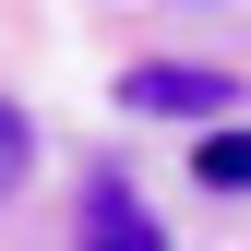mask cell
I'll return each instance as SVG.
<instances>
[{
	"instance_id": "obj_1",
	"label": "cell",
	"mask_w": 251,
	"mask_h": 251,
	"mask_svg": "<svg viewBox=\"0 0 251 251\" xmlns=\"http://www.w3.org/2000/svg\"><path fill=\"white\" fill-rule=\"evenodd\" d=\"M120 108H132V120H192V132H215V120L239 108V72H215V60H132V72H120Z\"/></svg>"
},
{
	"instance_id": "obj_2",
	"label": "cell",
	"mask_w": 251,
	"mask_h": 251,
	"mask_svg": "<svg viewBox=\"0 0 251 251\" xmlns=\"http://www.w3.org/2000/svg\"><path fill=\"white\" fill-rule=\"evenodd\" d=\"M72 251H168V227H155V203L108 168L96 192H84V215H72Z\"/></svg>"
},
{
	"instance_id": "obj_3",
	"label": "cell",
	"mask_w": 251,
	"mask_h": 251,
	"mask_svg": "<svg viewBox=\"0 0 251 251\" xmlns=\"http://www.w3.org/2000/svg\"><path fill=\"white\" fill-rule=\"evenodd\" d=\"M24 168H36V120H24L12 96H0V203L24 192Z\"/></svg>"
},
{
	"instance_id": "obj_4",
	"label": "cell",
	"mask_w": 251,
	"mask_h": 251,
	"mask_svg": "<svg viewBox=\"0 0 251 251\" xmlns=\"http://www.w3.org/2000/svg\"><path fill=\"white\" fill-rule=\"evenodd\" d=\"M203 192H251V132H203Z\"/></svg>"
}]
</instances>
